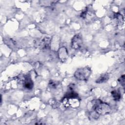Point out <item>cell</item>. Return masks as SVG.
<instances>
[{"instance_id":"obj_13","label":"cell","mask_w":125,"mask_h":125,"mask_svg":"<svg viewBox=\"0 0 125 125\" xmlns=\"http://www.w3.org/2000/svg\"><path fill=\"white\" fill-rule=\"evenodd\" d=\"M119 83L123 86H125V75H123L121 76L118 79Z\"/></svg>"},{"instance_id":"obj_5","label":"cell","mask_w":125,"mask_h":125,"mask_svg":"<svg viewBox=\"0 0 125 125\" xmlns=\"http://www.w3.org/2000/svg\"><path fill=\"white\" fill-rule=\"evenodd\" d=\"M58 56L62 62L65 61L67 59L68 52L65 47L63 46L59 49L58 51Z\"/></svg>"},{"instance_id":"obj_3","label":"cell","mask_w":125,"mask_h":125,"mask_svg":"<svg viewBox=\"0 0 125 125\" xmlns=\"http://www.w3.org/2000/svg\"><path fill=\"white\" fill-rule=\"evenodd\" d=\"M83 43V41L82 37L80 34H78L75 35L72 39L71 45L72 48L78 49L82 46Z\"/></svg>"},{"instance_id":"obj_9","label":"cell","mask_w":125,"mask_h":125,"mask_svg":"<svg viewBox=\"0 0 125 125\" xmlns=\"http://www.w3.org/2000/svg\"><path fill=\"white\" fill-rule=\"evenodd\" d=\"M115 18L117 19L119 24L121 25V26L123 25L124 23V19L122 14L120 13H117L115 15Z\"/></svg>"},{"instance_id":"obj_12","label":"cell","mask_w":125,"mask_h":125,"mask_svg":"<svg viewBox=\"0 0 125 125\" xmlns=\"http://www.w3.org/2000/svg\"><path fill=\"white\" fill-rule=\"evenodd\" d=\"M59 84V82L55 81H50L48 83V86L51 88H55L57 87Z\"/></svg>"},{"instance_id":"obj_7","label":"cell","mask_w":125,"mask_h":125,"mask_svg":"<svg viewBox=\"0 0 125 125\" xmlns=\"http://www.w3.org/2000/svg\"><path fill=\"white\" fill-rule=\"evenodd\" d=\"M109 78L108 74L106 73L100 75V76L96 80V83H103L106 82Z\"/></svg>"},{"instance_id":"obj_10","label":"cell","mask_w":125,"mask_h":125,"mask_svg":"<svg viewBox=\"0 0 125 125\" xmlns=\"http://www.w3.org/2000/svg\"><path fill=\"white\" fill-rule=\"evenodd\" d=\"M78 94L72 90H70V91L66 93L65 97L67 98H78Z\"/></svg>"},{"instance_id":"obj_6","label":"cell","mask_w":125,"mask_h":125,"mask_svg":"<svg viewBox=\"0 0 125 125\" xmlns=\"http://www.w3.org/2000/svg\"><path fill=\"white\" fill-rule=\"evenodd\" d=\"M33 85V82L31 79L29 77H25L23 82V86L28 89H31Z\"/></svg>"},{"instance_id":"obj_1","label":"cell","mask_w":125,"mask_h":125,"mask_svg":"<svg viewBox=\"0 0 125 125\" xmlns=\"http://www.w3.org/2000/svg\"><path fill=\"white\" fill-rule=\"evenodd\" d=\"M91 106L92 110L99 115L108 114L111 110V108L108 104L100 99L92 100L91 101Z\"/></svg>"},{"instance_id":"obj_4","label":"cell","mask_w":125,"mask_h":125,"mask_svg":"<svg viewBox=\"0 0 125 125\" xmlns=\"http://www.w3.org/2000/svg\"><path fill=\"white\" fill-rule=\"evenodd\" d=\"M51 42V39L49 37H44L41 40L38 41L35 44L36 46L41 49H45L48 48Z\"/></svg>"},{"instance_id":"obj_11","label":"cell","mask_w":125,"mask_h":125,"mask_svg":"<svg viewBox=\"0 0 125 125\" xmlns=\"http://www.w3.org/2000/svg\"><path fill=\"white\" fill-rule=\"evenodd\" d=\"M49 104L52 106L53 108H57L60 105L59 102L57 101L56 99H51L49 101Z\"/></svg>"},{"instance_id":"obj_2","label":"cell","mask_w":125,"mask_h":125,"mask_svg":"<svg viewBox=\"0 0 125 125\" xmlns=\"http://www.w3.org/2000/svg\"><path fill=\"white\" fill-rule=\"evenodd\" d=\"M92 72L91 68L88 66L81 67L77 69L74 74L75 78L80 81H86L90 77Z\"/></svg>"},{"instance_id":"obj_8","label":"cell","mask_w":125,"mask_h":125,"mask_svg":"<svg viewBox=\"0 0 125 125\" xmlns=\"http://www.w3.org/2000/svg\"><path fill=\"white\" fill-rule=\"evenodd\" d=\"M112 97L114 101H119L121 98V94L120 92L117 89L114 90L111 92Z\"/></svg>"}]
</instances>
